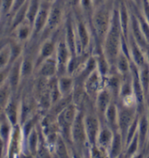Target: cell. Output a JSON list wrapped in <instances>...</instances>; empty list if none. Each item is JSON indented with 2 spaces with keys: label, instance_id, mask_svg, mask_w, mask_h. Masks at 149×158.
Here are the masks:
<instances>
[{
  "label": "cell",
  "instance_id": "obj_9",
  "mask_svg": "<svg viewBox=\"0 0 149 158\" xmlns=\"http://www.w3.org/2000/svg\"><path fill=\"white\" fill-rule=\"evenodd\" d=\"M71 56H72V54L64 40L63 32L62 31V34L58 40L56 50H55V54H54V57H55V60L57 62L58 67L57 76H62V75L66 74L67 65H68V62H69V58Z\"/></svg>",
  "mask_w": 149,
  "mask_h": 158
},
{
  "label": "cell",
  "instance_id": "obj_38",
  "mask_svg": "<svg viewBox=\"0 0 149 158\" xmlns=\"http://www.w3.org/2000/svg\"><path fill=\"white\" fill-rule=\"evenodd\" d=\"M144 157H149V135L144 149Z\"/></svg>",
  "mask_w": 149,
  "mask_h": 158
},
{
  "label": "cell",
  "instance_id": "obj_30",
  "mask_svg": "<svg viewBox=\"0 0 149 158\" xmlns=\"http://www.w3.org/2000/svg\"><path fill=\"white\" fill-rule=\"evenodd\" d=\"M139 136L138 133L133 136L131 141L128 142L124 150L123 157H139Z\"/></svg>",
  "mask_w": 149,
  "mask_h": 158
},
{
  "label": "cell",
  "instance_id": "obj_41",
  "mask_svg": "<svg viewBox=\"0 0 149 158\" xmlns=\"http://www.w3.org/2000/svg\"><path fill=\"white\" fill-rule=\"evenodd\" d=\"M42 1H44V2H46V3H48V4H53V3H54L56 0H42Z\"/></svg>",
  "mask_w": 149,
  "mask_h": 158
},
{
  "label": "cell",
  "instance_id": "obj_17",
  "mask_svg": "<svg viewBox=\"0 0 149 158\" xmlns=\"http://www.w3.org/2000/svg\"><path fill=\"white\" fill-rule=\"evenodd\" d=\"M114 133L115 131L109 127L105 123L101 124V128L98 134L96 146L104 153L106 157H108V151L113 140Z\"/></svg>",
  "mask_w": 149,
  "mask_h": 158
},
{
  "label": "cell",
  "instance_id": "obj_29",
  "mask_svg": "<svg viewBox=\"0 0 149 158\" xmlns=\"http://www.w3.org/2000/svg\"><path fill=\"white\" fill-rule=\"evenodd\" d=\"M28 1L27 0L23 6L20 8H18L17 11H15L12 16L11 23H10V27L11 29H14L18 25L22 23L25 20H26V15H27V9H28Z\"/></svg>",
  "mask_w": 149,
  "mask_h": 158
},
{
  "label": "cell",
  "instance_id": "obj_31",
  "mask_svg": "<svg viewBox=\"0 0 149 158\" xmlns=\"http://www.w3.org/2000/svg\"><path fill=\"white\" fill-rule=\"evenodd\" d=\"M12 64V53L9 41L0 47V69Z\"/></svg>",
  "mask_w": 149,
  "mask_h": 158
},
{
  "label": "cell",
  "instance_id": "obj_21",
  "mask_svg": "<svg viewBox=\"0 0 149 158\" xmlns=\"http://www.w3.org/2000/svg\"><path fill=\"white\" fill-rule=\"evenodd\" d=\"M121 83H122V76L118 72H111L104 77V87L109 90L111 94L114 101H118L119 90H120Z\"/></svg>",
  "mask_w": 149,
  "mask_h": 158
},
{
  "label": "cell",
  "instance_id": "obj_24",
  "mask_svg": "<svg viewBox=\"0 0 149 158\" xmlns=\"http://www.w3.org/2000/svg\"><path fill=\"white\" fill-rule=\"evenodd\" d=\"M125 150V141L119 131H115L113 140L108 151L109 158L123 157Z\"/></svg>",
  "mask_w": 149,
  "mask_h": 158
},
{
  "label": "cell",
  "instance_id": "obj_37",
  "mask_svg": "<svg viewBox=\"0 0 149 158\" xmlns=\"http://www.w3.org/2000/svg\"><path fill=\"white\" fill-rule=\"evenodd\" d=\"M106 1H107V0H91L93 8H94V9H96V8L98 7V6L103 5Z\"/></svg>",
  "mask_w": 149,
  "mask_h": 158
},
{
  "label": "cell",
  "instance_id": "obj_10",
  "mask_svg": "<svg viewBox=\"0 0 149 158\" xmlns=\"http://www.w3.org/2000/svg\"><path fill=\"white\" fill-rule=\"evenodd\" d=\"M84 91L92 101H95L98 93L104 88V77L96 69L84 81Z\"/></svg>",
  "mask_w": 149,
  "mask_h": 158
},
{
  "label": "cell",
  "instance_id": "obj_12",
  "mask_svg": "<svg viewBox=\"0 0 149 158\" xmlns=\"http://www.w3.org/2000/svg\"><path fill=\"white\" fill-rule=\"evenodd\" d=\"M3 113L5 114L6 118L10 121L12 126L19 124L20 118V98H18V93H12L8 102L6 103V106L3 110ZM20 125V124H19Z\"/></svg>",
  "mask_w": 149,
  "mask_h": 158
},
{
  "label": "cell",
  "instance_id": "obj_13",
  "mask_svg": "<svg viewBox=\"0 0 149 158\" xmlns=\"http://www.w3.org/2000/svg\"><path fill=\"white\" fill-rule=\"evenodd\" d=\"M138 136L139 141V157H144V149L149 135V120L146 113V109L143 113L139 114V125H138Z\"/></svg>",
  "mask_w": 149,
  "mask_h": 158
},
{
  "label": "cell",
  "instance_id": "obj_16",
  "mask_svg": "<svg viewBox=\"0 0 149 158\" xmlns=\"http://www.w3.org/2000/svg\"><path fill=\"white\" fill-rule=\"evenodd\" d=\"M57 75V62H56L54 56L46 59L45 61H43L40 65H38L35 69L34 77L51 78V77H56Z\"/></svg>",
  "mask_w": 149,
  "mask_h": 158
},
{
  "label": "cell",
  "instance_id": "obj_40",
  "mask_svg": "<svg viewBox=\"0 0 149 158\" xmlns=\"http://www.w3.org/2000/svg\"><path fill=\"white\" fill-rule=\"evenodd\" d=\"M129 1L132 2L133 4H135L136 6H139V7L140 8V6H141V3H142V0H129Z\"/></svg>",
  "mask_w": 149,
  "mask_h": 158
},
{
  "label": "cell",
  "instance_id": "obj_44",
  "mask_svg": "<svg viewBox=\"0 0 149 158\" xmlns=\"http://www.w3.org/2000/svg\"><path fill=\"white\" fill-rule=\"evenodd\" d=\"M0 47H1V46H0Z\"/></svg>",
  "mask_w": 149,
  "mask_h": 158
},
{
  "label": "cell",
  "instance_id": "obj_27",
  "mask_svg": "<svg viewBox=\"0 0 149 158\" xmlns=\"http://www.w3.org/2000/svg\"><path fill=\"white\" fill-rule=\"evenodd\" d=\"M118 105L116 101H112L104 113L103 123H105L113 131H118Z\"/></svg>",
  "mask_w": 149,
  "mask_h": 158
},
{
  "label": "cell",
  "instance_id": "obj_25",
  "mask_svg": "<svg viewBox=\"0 0 149 158\" xmlns=\"http://www.w3.org/2000/svg\"><path fill=\"white\" fill-rule=\"evenodd\" d=\"M58 87L62 97H67L73 95L74 89V78L73 76L68 74L57 76Z\"/></svg>",
  "mask_w": 149,
  "mask_h": 158
},
{
  "label": "cell",
  "instance_id": "obj_32",
  "mask_svg": "<svg viewBox=\"0 0 149 158\" xmlns=\"http://www.w3.org/2000/svg\"><path fill=\"white\" fill-rule=\"evenodd\" d=\"M48 88H49V94H50L51 103L53 105L62 98V94H61L59 87H58L57 76L48 79Z\"/></svg>",
  "mask_w": 149,
  "mask_h": 158
},
{
  "label": "cell",
  "instance_id": "obj_7",
  "mask_svg": "<svg viewBox=\"0 0 149 158\" xmlns=\"http://www.w3.org/2000/svg\"><path fill=\"white\" fill-rule=\"evenodd\" d=\"M118 105V131L123 136L124 141H126V137L129 127L138 116L137 108L128 107L122 105L119 102H117Z\"/></svg>",
  "mask_w": 149,
  "mask_h": 158
},
{
  "label": "cell",
  "instance_id": "obj_15",
  "mask_svg": "<svg viewBox=\"0 0 149 158\" xmlns=\"http://www.w3.org/2000/svg\"><path fill=\"white\" fill-rule=\"evenodd\" d=\"M112 101H114L112 96L105 87L98 93V95L94 101V109L99 119L101 120V123L103 122L104 113L110 106V104Z\"/></svg>",
  "mask_w": 149,
  "mask_h": 158
},
{
  "label": "cell",
  "instance_id": "obj_28",
  "mask_svg": "<svg viewBox=\"0 0 149 158\" xmlns=\"http://www.w3.org/2000/svg\"><path fill=\"white\" fill-rule=\"evenodd\" d=\"M131 64H132V62L130 58L127 56L124 52L120 51V53L119 54V56L116 59L114 68L115 71L121 76L127 75L131 71Z\"/></svg>",
  "mask_w": 149,
  "mask_h": 158
},
{
  "label": "cell",
  "instance_id": "obj_18",
  "mask_svg": "<svg viewBox=\"0 0 149 158\" xmlns=\"http://www.w3.org/2000/svg\"><path fill=\"white\" fill-rule=\"evenodd\" d=\"M128 41V50H129V57L131 62L136 65L138 68H141L144 65L147 64L145 60V55H144L143 49L139 46L135 40L132 37V35L128 34L127 37Z\"/></svg>",
  "mask_w": 149,
  "mask_h": 158
},
{
  "label": "cell",
  "instance_id": "obj_8",
  "mask_svg": "<svg viewBox=\"0 0 149 158\" xmlns=\"http://www.w3.org/2000/svg\"><path fill=\"white\" fill-rule=\"evenodd\" d=\"M24 135L21 125L13 126L10 138L7 142L6 157H19L22 156Z\"/></svg>",
  "mask_w": 149,
  "mask_h": 158
},
{
  "label": "cell",
  "instance_id": "obj_20",
  "mask_svg": "<svg viewBox=\"0 0 149 158\" xmlns=\"http://www.w3.org/2000/svg\"><path fill=\"white\" fill-rule=\"evenodd\" d=\"M130 12H131V20H130V27H129V34L132 35V38L135 40V41L143 49V51H145L149 47L148 42L146 40L140 29L136 16L131 10H130Z\"/></svg>",
  "mask_w": 149,
  "mask_h": 158
},
{
  "label": "cell",
  "instance_id": "obj_1",
  "mask_svg": "<svg viewBox=\"0 0 149 158\" xmlns=\"http://www.w3.org/2000/svg\"><path fill=\"white\" fill-rule=\"evenodd\" d=\"M123 36L124 35L121 29L119 17L118 0H116L110 27L102 43V49L103 54L107 58L111 69V72H116L114 69L115 62L121 51V43H122Z\"/></svg>",
  "mask_w": 149,
  "mask_h": 158
},
{
  "label": "cell",
  "instance_id": "obj_3",
  "mask_svg": "<svg viewBox=\"0 0 149 158\" xmlns=\"http://www.w3.org/2000/svg\"><path fill=\"white\" fill-rule=\"evenodd\" d=\"M83 115L84 113L79 110L70 129L73 157H90V145L87 140Z\"/></svg>",
  "mask_w": 149,
  "mask_h": 158
},
{
  "label": "cell",
  "instance_id": "obj_34",
  "mask_svg": "<svg viewBox=\"0 0 149 158\" xmlns=\"http://www.w3.org/2000/svg\"><path fill=\"white\" fill-rule=\"evenodd\" d=\"M14 0H0V7L3 15L11 14Z\"/></svg>",
  "mask_w": 149,
  "mask_h": 158
},
{
  "label": "cell",
  "instance_id": "obj_4",
  "mask_svg": "<svg viewBox=\"0 0 149 158\" xmlns=\"http://www.w3.org/2000/svg\"><path fill=\"white\" fill-rule=\"evenodd\" d=\"M76 37V54L91 52L93 45V34L89 21L78 8L72 10Z\"/></svg>",
  "mask_w": 149,
  "mask_h": 158
},
{
  "label": "cell",
  "instance_id": "obj_6",
  "mask_svg": "<svg viewBox=\"0 0 149 158\" xmlns=\"http://www.w3.org/2000/svg\"><path fill=\"white\" fill-rule=\"evenodd\" d=\"M83 113H84L83 122H84V127L86 132L87 140L91 148L96 146L102 123L95 112V109H91Z\"/></svg>",
  "mask_w": 149,
  "mask_h": 158
},
{
  "label": "cell",
  "instance_id": "obj_42",
  "mask_svg": "<svg viewBox=\"0 0 149 158\" xmlns=\"http://www.w3.org/2000/svg\"><path fill=\"white\" fill-rule=\"evenodd\" d=\"M3 16V14H2V11H1V7H0V18Z\"/></svg>",
  "mask_w": 149,
  "mask_h": 158
},
{
  "label": "cell",
  "instance_id": "obj_19",
  "mask_svg": "<svg viewBox=\"0 0 149 158\" xmlns=\"http://www.w3.org/2000/svg\"><path fill=\"white\" fill-rule=\"evenodd\" d=\"M12 32L14 37L13 39H15L22 44H26L33 39V24L29 22L28 20H25L19 25H18L15 28L12 29Z\"/></svg>",
  "mask_w": 149,
  "mask_h": 158
},
{
  "label": "cell",
  "instance_id": "obj_43",
  "mask_svg": "<svg viewBox=\"0 0 149 158\" xmlns=\"http://www.w3.org/2000/svg\"><path fill=\"white\" fill-rule=\"evenodd\" d=\"M147 102H149V92H148V100H147ZM147 103H146V104H147Z\"/></svg>",
  "mask_w": 149,
  "mask_h": 158
},
{
  "label": "cell",
  "instance_id": "obj_14",
  "mask_svg": "<svg viewBox=\"0 0 149 158\" xmlns=\"http://www.w3.org/2000/svg\"><path fill=\"white\" fill-rule=\"evenodd\" d=\"M21 61H22V56L17 59L16 61H14L11 64L9 74H8V78L6 81L10 86L13 94L18 93L20 84L22 82V78H21Z\"/></svg>",
  "mask_w": 149,
  "mask_h": 158
},
{
  "label": "cell",
  "instance_id": "obj_11",
  "mask_svg": "<svg viewBox=\"0 0 149 158\" xmlns=\"http://www.w3.org/2000/svg\"><path fill=\"white\" fill-rule=\"evenodd\" d=\"M50 6H51V4L46 3L44 1L41 2L40 9L37 12L34 19V22H33V29H34L33 39L34 40H38L40 34H42V32L46 27L47 19H48V15H49V11H50Z\"/></svg>",
  "mask_w": 149,
  "mask_h": 158
},
{
  "label": "cell",
  "instance_id": "obj_2",
  "mask_svg": "<svg viewBox=\"0 0 149 158\" xmlns=\"http://www.w3.org/2000/svg\"><path fill=\"white\" fill-rule=\"evenodd\" d=\"M116 0H107L103 5L94 9L90 25L93 34V48L102 47L103 39L110 27Z\"/></svg>",
  "mask_w": 149,
  "mask_h": 158
},
{
  "label": "cell",
  "instance_id": "obj_33",
  "mask_svg": "<svg viewBox=\"0 0 149 158\" xmlns=\"http://www.w3.org/2000/svg\"><path fill=\"white\" fill-rule=\"evenodd\" d=\"M12 94V90L7 82L0 86V112H3L6 103L8 102Z\"/></svg>",
  "mask_w": 149,
  "mask_h": 158
},
{
  "label": "cell",
  "instance_id": "obj_36",
  "mask_svg": "<svg viewBox=\"0 0 149 158\" xmlns=\"http://www.w3.org/2000/svg\"><path fill=\"white\" fill-rule=\"evenodd\" d=\"M11 66V65H10ZM10 66L6 67L5 69H0V86L6 84L7 78H8V74H9V70H10Z\"/></svg>",
  "mask_w": 149,
  "mask_h": 158
},
{
  "label": "cell",
  "instance_id": "obj_23",
  "mask_svg": "<svg viewBox=\"0 0 149 158\" xmlns=\"http://www.w3.org/2000/svg\"><path fill=\"white\" fill-rule=\"evenodd\" d=\"M35 57L36 54L24 53L21 61V78L22 81L34 77L35 72Z\"/></svg>",
  "mask_w": 149,
  "mask_h": 158
},
{
  "label": "cell",
  "instance_id": "obj_5",
  "mask_svg": "<svg viewBox=\"0 0 149 158\" xmlns=\"http://www.w3.org/2000/svg\"><path fill=\"white\" fill-rule=\"evenodd\" d=\"M68 10L69 7L67 6V0H56L52 4L46 27L42 34H40L38 41L49 37L62 27Z\"/></svg>",
  "mask_w": 149,
  "mask_h": 158
},
{
  "label": "cell",
  "instance_id": "obj_35",
  "mask_svg": "<svg viewBox=\"0 0 149 158\" xmlns=\"http://www.w3.org/2000/svg\"><path fill=\"white\" fill-rule=\"evenodd\" d=\"M140 11L142 16L149 23V1L148 0H142L141 6H140Z\"/></svg>",
  "mask_w": 149,
  "mask_h": 158
},
{
  "label": "cell",
  "instance_id": "obj_26",
  "mask_svg": "<svg viewBox=\"0 0 149 158\" xmlns=\"http://www.w3.org/2000/svg\"><path fill=\"white\" fill-rule=\"evenodd\" d=\"M52 157L68 158L71 157V153L67 141L64 140L61 134L57 137L51 149Z\"/></svg>",
  "mask_w": 149,
  "mask_h": 158
},
{
  "label": "cell",
  "instance_id": "obj_39",
  "mask_svg": "<svg viewBox=\"0 0 149 158\" xmlns=\"http://www.w3.org/2000/svg\"><path fill=\"white\" fill-rule=\"evenodd\" d=\"M144 55H145V60H146V62L147 64L149 66V47L144 51Z\"/></svg>",
  "mask_w": 149,
  "mask_h": 158
},
{
  "label": "cell",
  "instance_id": "obj_22",
  "mask_svg": "<svg viewBox=\"0 0 149 158\" xmlns=\"http://www.w3.org/2000/svg\"><path fill=\"white\" fill-rule=\"evenodd\" d=\"M91 55V52H85V53H80V54H74L72 55L67 65V71L66 74L73 76L76 74V72L81 69V67L85 63L88 58Z\"/></svg>",
  "mask_w": 149,
  "mask_h": 158
}]
</instances>
